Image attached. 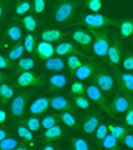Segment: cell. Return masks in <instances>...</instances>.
<instances>
[{"label":"cell","instance_id":"obj_6","mask_svg":"<svg viewBox=\"0 0 133 150\" xmlns=\"http://www.w3.org/2000/svg\"><path fill=\"white\" fill-rule=\"evenodd\" d=\"M47 79L44 76H39L33 71H26L18 73L16 77V85L22 88H28V87H42L45 86Z\"/></svg>","mask_w":133,"mask_h":150},{"label":"cell","instance_id":"obj_40","mask_svg":"<svg viewBox=\"0 0 133 150\" xmlns=\"http://www.w3.org/2000/svg\"><path fill=\"white\" fill-rule=\"evenodd\" d=\"M26 126L32 132H37L42 126V123H41V120L37 117V115L30 116L26 119Z\"/></svg>","mask_w":133,"mask_h":150},{"label":"cell","instance_id":"obj_25","mask_svg":"<svg viewBox=\"0 0 133 150\" xmlns=\"http://www.w3.org/2000/svg\"><path fill=\"white\" fill-rule=\"evenodd\" d=\"M24 52H25L24 44H23V40H21V41H19V42H14V45L9 49L7 57L9 58L10 61L15 62V61H18L19 59L22 58Z\"/></svg>","mask_w":133,"mask_h":150},{"label":"cell","instance_id":"obj_15","mask_svg":"<svg viewBox=\"0 0 133 150\" xmlns=\"http://www.w3.org/2000/svg\"><path fill=\"white\" fill-rule=\"evenodd\" d=\"M73 41L82 47H88L93 44V33L92 30H86L83 28H76L71 33Z\"/></svg>","mask_w":133,"mask_h":150},{"label":"cell","instance_id":"obj_45","mask_svg":"<svg viewBox=\"0 0 133 150\" xmlns=\"http://www.w3.org/2000/svg\"><path fill=\"white\" fill-rule=\"evenodd\" d=\"M122 68L123 70L133 72V53H128L124 59L122 60Z\"/></svg>","mask_w":133,"mask_h":150},{"label":"cell","instance_id":"obj_34","mask_svg":"<svg viewBox=\"0 0 133 150\" xmlns=\"http://www.w3.org/2000/svg\"><path fill=\"white\" fill-rule=\"evenodd\" d=\"M16 133H18V135H19L20 138H22L24 142H27V143H33V140H34L33 132L31 131L27 126L19 125L18 128H16Z\"/></svg>","mask_w":133,"mask_h":150},{"label":"cell","instance_id":"obj_32","mask_svg":"<svg viewBox=\"0 0 133 150\" xmlns=\"http://www.w3.org/2000/svg\"><path fill=\"white\" fill-rule=\"evenodd\" d=\"M72 101L75 107L82 110H87L91 108V100L87 98V96L84 95H72Z\"/></svg>","mask_w":133,"mask_h":150},{"label":"cell","instance_id":"obj_51","mask_svg":"<svg viewBox=\"0 0 133 150\" xmlns=\"http://www.w3.org/2000/svg\"><path fill=\"white\" fill-rule=\"evenodd\" d=\"M8 136H9V133H8L7 129L0 127V142H1L2 139L6 138V137H8Z\"/></svg>","mask_w":133,"mask_h":150},{"label":"cell","instance_id":"obj_18","mask_svg":"<svg viewBox=\"0 0 133 150\" xmlns=\"http://www.w3.org/2000/svg\"><path fill=\"white\" fill-rule=\"evenodd\" d=\"M35 52H36L37 57L41 60L45 61L47 59L51 58V57H53V54H55V46L51 42L42 40L37 42L36 48H35Z\"/></svg>","mask_w":133,"mask_h":150},{"label":"cell","instance_id":"obj_2","mask_svg":"<svg viewBox=\"0 0 133 150\" xmlns=\"http://www.w3.org/2000/svg\"><path fill=\"white\" fill-rule=\"evenodd\" d=\"M78 23L90 30H99L111 25H116L118 22L108 15L100 14L98 12H91L81 15Z\"/></svg>","mask_w":133,"mask_h":150},{"label":"cell","instance_id":"obj_33","mask_svg":"<svg viewBox=\"0 0 133 150\" xmlns=\"http://www.w3.org/2000/svg\"><path fill=\"white\" fill-rule=\"evenodd\" d=\"M23 44H24V49H25V52L26 53H33L35 52V48H36V45H37V41H36V38L32 33H28L24 36L23 38Z\"/></svg>","mask_w":133,"mask_h":150},{"label":"cell","instance_id":"obj_16","mask_svg":"<svg viewBox=\"0 0 133 150\" xmlns=\"http://www.w3.org/2000/svg\"><path fill=\"white\" fill-rule=\"evenodd\" d=\"M4 38L12 42H19L23 40V27L18 23H11L9 24L4 33Z\"/></svg>","mask_w":133,"mask_h":150},{"label":"cell","instance_id":"obj_36","mask_svg":"<svg viewBox=\"0 0 133 150\" xmlns=\"http://www.w3.org/2000/svg\"><path fill=\"white\" fill-rule=\"evenodd\" d=\"M108 131L109 134H111L112 136H115L117 139H119L121 142V139L123 138V136L128 133V129L123 126H119L117 124H109L108 125Z\"/></svg>","mask_w":133,"mask_h":150},{"label":"cell","instance_id":"obj_26","mask_svg":"<svg viewBox=\"0 0 133 150\" xmlns=\"http://www.w3.org/2000/svg\"><path fill=\"white\" fill-rule=\"evenodd\" d=\"M20 24L24 27L27 32H34L38 26V21L34 14H25L23 16H20Z\"/></svg>","mask_w":133,"mask_h":150},{"label":"cell","instance_id":"obj_30","mask_svg":"<svg viewBox=\"0 0 133 150\" xmlns=\"http://www.w3.org/2000/svg\"><path fill=\"white\" fill-rule=\"evenodd\" d=\"M32 10V4L28 0H18L13 8V12L16 16H23L28 14V12Z\"/></svg>","mask_w":133,"mask_h":150},{"label":"cell","instance_id":"obj_52","mask_svg":"<svg viewBox=\"0 0 133 150\" xmlns=\"http://www.w3.org/2000/svg\"><path fill=\"white\" fill-rule=\"evenodd\" d=\"M42 149H44V150H55L56 148H55V146H53V145L45 144V145H43L42 146Z\"/></svg>","mask_w":133,"mask_h":150},{"label":"cell","instance_id":"obj_27","mask_svg":"<svg viewBox=\"0 0 133 150\" xmlns=\"http://www.w3.org/2000/svg\"><path fill=\"white\" fill-rule=\"evenodd\" d=\"M35 69V60L33 58H21L18 60L15 64V73H21V72L33 71Z\"/></svg>","mask_w":133,"mask_h":150},{"label":"cell","instance_id":"obj_14","mask_svg":"<svg viewBox=\"0 0 133 150\" xmlns=\"http://www.w3.org/2000/svg\"><path fill=\"white\" fill-rule=\"evenodd\" d=\"M50 108L55 111H73L75 110V105L73 103V101H71L70 99L63 97V96H53L50 98Z\"/></svg>","mask_w":133,"mask_h":150},{"label":"cell","instance_id":"obj_19","mask_svg":"<svg viewBox=\"0 0 133 150\" xmlns=\"http://www.w3.org/2000/svg\"><path fill=\"white\" fill-rule=\"evenodd\" d=\"M65 36V33L61 30L58 28H47V30H43L39 34L41 39L44 41H48V42H56L62 39Z\"/></svg>","mask_w":133,"mask_h":150},{"label":"cell","instance_id":"obj_11","mask_svg":"<svg viewBox=\"0 0 133 150\" xmlns=\"http://www.w3.org/2000/svg\"><path fill=\"white\" fill-rule=\"evenodd\" d=\"M122 52H123V49L120 41L118 39H115L114 42L109 46L108 52H107L106 59L108 60V63L112 67L118 65L122 60Z\"/></svg>","mask_w":133,"mask_h":150},{"label":"cell","instance_id":"obj_29","mask_svg":"<svg viewBox=\"0 0 133 150\" xmlns=\"http://www.w3.org/2000/svg\"><path fill=\"white\" fill-rule=\"evenodd\" d=\"M83 63L79 54L73 53L70 56H67V60H65V67L68 69V71L71 73V76H74V72L81 67V64Z\"/></svg>","mask_w":133,"mask_h":150},{"label":"cell","instance_id":"obj_49","mask_svg":"<svg viewBox=\"0 0 133 150\" xmlns=\"http://www.w3.org/2000/svg\"><path fill=\"white\" fill-rule=\"evenodd\" d=\"M7 121V112L4 109H0V125L6 123Z\"/></svg>","mask_w":133,"mask_h":150},{"label":"cell","instance_id":"obj_12","mask_svg":"<svg viewBox=\"0 0 133 150\" xmlns=\"http://www.w3.org/2000/svg\"><path fill=\"white\" fill-rule=\"evenodd\" d=\"M50 108V98L43 96L36 98L34 101L30 105L28 112L31 115H42L48 111Z\"/></svg>","mask_w":133,"mask_h":150},{"label":"cell","instance_id":"obj_46","mask_svg":"<svg viewBox=\"0 0 133 150\" xmlns=\"http://www.w3.org/2000/svg\"><path fill=\"white\" fill-rule=\"evenodd\" d=\"M13 68V62L9 60V58L0 53V70L6 71V70H11Z\"/></svg>","mask_w":133,"mask_h":150},{"label":"cell","instance_id":"obj_23","mask_svg":"<svg viewBox=\"0 0 133 150\" xmlns=\"http://www.w3.org/2000/svg\"><path fill=\"white\" fill-rule=\"evenodd\" d=\"M62 136H63V129H62L60 125L56 124V125H53V127L45 129L44 134H43V138H44V142L50 143V142H53V140L60 139Z\"/></svg>","mask_w":133,"mask_h":150},{"label":"cell","instance_id":"obj_1","mask_svg":"<svg viewBox=\"0 0 133 150\" xmlns=\"http://www.w3.org/2000/svg\"><path fill=\"white\" fill-rule=\"evenodd\" d=\"M80 7V0H57L51 7V19L56 24H65L72 19Z\"/></svg>","mask_w":133,"mask_h":150},{"label":"cell","instance_id":"obj_24","mask_svg":"<svg viewBox=\"0 0 133 150\" xmlns=\"http://www.w3.org/2000/svg\"><path fill=\"white\" fill-rule=\"evenodd\" d=\"M59 120L65 124L67 127L71 128V129H76L79 127V122L76 120L75 115L73 111H61L59 114Z\"/></svg>","mask_w":133,"mask_h":150},{"label":"cell","instance_id":"obj_43","mask_svg":"<svg viewBox=\"0 0 133 150\" xmlns=\"http://www.w3.org/2000/svg\"><path fill=\"white\" fill-rule=\"evenodd\" d=\"M85 87L84 83L82 81H75L71 84V94L72 95H84L85 93Z\"/></svg>","mask_w":133,"mask_h":150},{"label":"cell","instance_id":"obj_5","mask_svg":"<svg viewBox=\"0 0 133 150\" xmlns=\"http://www.w3.org/2000/svg\"><path fill=\"white\" fill-rule=\"evenodd\" d=\"M85 95L91 101L95 102L96 105H99L102 110H104L107 113H111L110 103L108 102V99L106 97V94L102 89H99L95 84H90L85 87Z\"/></svg>","mask_w":133,"mask_h":150},{"label":"cell","instance_id":"obj_13","mask_svg":"<svg viewBox=\"0 0 133 150\" xmlns=\"http://www.w3.org/2000/svg\"><path fill=\"white\" fill-rule=\"evenodd\" d=\"M130 105V95H116L114 96L112 100L110 102V110L115 114H123L126 113L127 109L129 108Z\"/></svg>","mask_w":133,"mask_h":150},{"label":"cell","instance_id":"obj_9","mask_svg":"<svg viewBox=\"0 0 133 150\" xmlns=\"http://www.w3.org/2000/svg\"><path fill=\"white\" fill-rule=\"evenodd\" d=\"M69 82H70L69 75L59 72V73L50 75L46 81L45 86H47L48 91H59V90L65 89V87L68 86Z\"/></svg>","mask_w":133,"mask_h":150},{"label":"cell","instance_id":"obj_31","mask_svg":"<svg viewBox=\"0 0 133 150\" xmlns=\"http://www.w3.org/2000/svg\"><path fill=\"white\" fill-rule=\"evenodd\" d=\"M119 142L120 140L116 138L115 136H112L111 134H108L99 144H100L102 148H104V149L118 150L120 149V143Z\"/></svg>","mask_w":133,"mask_h":150},{"label":"cell","instance_id":"obj_21","mask_svg":"<svg viewBox=\"0 0 133 150\" xmlns=\"http://www.w3.org/2000/svg\"><path fill=\"white\" fill-rule=\"evenodd\" d=\"M99 125V117L96 114H90V115H86L83 119V122H82V131L87 134V135H91L93 134L95 129L97 128V126Z\"/></svg>","mask_w":133,"mask_h":150},{"label":"cell","instance_id":"obj_47","mask_svg":"<svg viewBox=\"0 0 133 150\" xmlns=\"http://www.w3.org/2000/svg\"><path fill=\"white\" fill-rule=\"evenodd\" d=\"M8 7H9V0H0V23L2 22V20L7 14Z\"/></svg>","mask_w":133,"mask_h":150},{"label":"cell","instance_id":"obj_3","mask_svg":"<svg viewBox=\"0 0 133 150\" xmlns=\"http://www.w3.org/2000/svg\"><path fill=\"white\" fill-rule=\"evenodd\" d=\"M32 95H33V91L23 90L12 98L11 105H10V115L13 120H19L24 115L28 101L32 98Z\"/></svg>","mask_w":133,"mask_h":150},{"label":"cell","instance_id":"obj_35","mask_svg":"<svg viewBox=\"0 0 133 150\" xmlns=\"http://www.w3.org/2000/svg\"><path fill=\"white\" fill-rule=\"evenodd\" d=\"M71 149L73 150H88L91 149L90 144L82 137H72L71 138Z\"/></svg>","mask_w":133,"mask_h":150},{"label":"cell","instance_id":"obj_38","mask_svg":"<svg viewBox=\"0 0 133 150\" xmlns=\"http://www.w3.org/2000/svg\"><path fill=\"white\" fill-rule=\"evenodd\" d=\"M109 134V131H108V125L106 124H99L97 128L94 132V139H95L96 143H100L107 135Z\"/></svg>","mask_w":133,"mask_h":150},{"label":"cell","instance_id":"obj_37","mask_svg":"<svg viewBox=\"0 0 133 150\" xmlns=\"http://www.w3.org/2000/svg\"><path fill=\"white\" fill-rule=\"evenodd\" d=\"M18 146H19V142L11 136H8L0 142V150H13L16 149Z\"/></svg>","mask_w":133,"mask_h":150},{"label":"cell","instance_id":"obj_44","mask_svg":"<svg viewBox=\"0 0 133 150\" xmlns=\"http://www.w3.org/2000/svg\"><path fill=\"white\" fill-rule=\"evenodd\" d=\"M32 9L35 14H42L46 10V0H33Z\"/></svg>","mask_w":133,"mask_h":150},{"label":"cell","instance_id":"obj_20","mask_svg":"<svg viewBox=\"0 0 133 150\" xmlns=\"http://www.w3.org/2000/svg\"><path fill=\"white\" fill-rule=\"evenodd\" d=\"M55 53H56L57 56L65 57V56L73 54V53L79 54L80 51H79V49L76 48V46L74 45L73 42L63 41V42H60L59 45H57L55 47Z\"/></svg>","mask_w":133,"mask_h":150},{"label":"cell","instance_id":"obj_7","mask_svg":"<svg viewBox=\"0 0 133 150\" xmlns=\"http://www.w3.org/2000/svg\"><path fill=\"white\" fill-rule=\"evenodd\" d=\"M93 84H95L105 94H111L116 86L115 76L106 71H97L93 75Z\"/></svg>","mask_w":133,"mask_h":150},{"label":"cell","instance_id":"obj_28","mask_svg":"<svg viewBox=\"0 0 133 150\" xmlns=\"http://www.w3.org/2000/svg\"><path fill=\"white\" fill-rule=\"evenodd\" d=\"M118 32L120 37H131L133 35V19H127L121 22H118Z\"/></svg>","mask_w":133,"mask_h":150},{"label":"cell","instance_id":"obj_39","mask_svg":"<svg viewBox=\"0 0 133 150\" xmlns=\"http://www.w3.org/2000/svg\"><path fill=\"white\" fill-rule=\"evenodd\" d=\"M58 119H59V116H56V115H53V114H47V115H45L42 120H41L42 127L45 128V129H47V128H49V127H53V125L57 124Z\"/></svg>","mask_w":133,"mask_h":150},{"label":"cell","instance_id":"obj_4","mask_svg":"<svg viewBox=\"0 0 133 150\" xmlns=\"http://www.w3.org/2000/svg\"><path fill=\"white\" fill-rule=\"evenodd\" d=\"M93 33V53L95 54L97 58L100 59H106L108 49L110 46V41H109V36L107 34V32L104 30H92Z\"/></svg>","mask_w":133,"mask_h":150},{"label":"cell","instance_id":"obj_53","mask_svg":"<svg viewBox=\"0 0 133 150\" xmlns=\"http://www.w3.org/2000/svg\"><path fill=\"white\" fill-rule=\"evenodd\" d=\"M30 149L28 146H25V145H19V146L16 147V150H27Z\"/></svg>","mask_w":133,"mask_h":150},{"label":"cell","instance_id":"obj_42","mask_svg":"<svg viewBox=\"0 0 133 150\" xmlns=\"http://www.w3.org/2000/svg\"><path fill=\"white\" fill-rule=\"evenodd\" d=\"M124 123L128 127H133V97L130 96V105L126 111L124 116Z\"/></svg>","mask_w":133,"mask_h":150},{"label":"cell","instance_id":"obj_22","mask_svg":"<svg viewBox=\"0 0 133 150\" xmlns=\"http://www.w3.org/2000/svg\"><path fill=\"white\" fill-rule=\"evenodd\" d=\"M14 97V87L9 82H4L0 84V103L6 105L7 102L12 100Z\"/></svg>","mask_w":133,"mask_h":150},{"label":"cell","instance_id":"obj_50","mask_svg":"<svg viewBox=\"0 0 133 150\" xmlns=\"http://www.w3.org/2000/svg\"><path fill=\"white\" fill-rule=\"evenodd\" d=\"M4 82H9V76L6 73H4L2 70H0V84Z\"/></svg>","mask_w":133,"mask_h":150},{"label":"cell","instance_id":"obj_41","mask_svg":"<svg viewBox=\"0 0 133 150\" xmlns=\"http://www.w3.org/2000/svg\"><path fill=\"white\" fill-rule=\"evenodd\" d=\"M85 7L91 12H99L103 9V2L102 0H86Z\"/></svg>","mask_w":133,"mask_h":150},{"label":"cell","instance_id":"obj_48","mask_svg":"<svg viewBox=\"0 0 133 150\" xmlns=\"http://www.w3.org/2000/svg\"><path fill=\"white\" fill-rule=\"evenodd\" d=\"M122 144L126 147L133 149V134L132 133H127L126 135L123 136V138L121 139Z\"/></svg>","mask_w":133,"mask_h":150},{"label":"cell","instance_id":"obj_8","mask_svg":"<svg viewBox=\"0 0 133 150\" xmlns=\"http://www.w3.org/2000/svg\"><path fill=\"white\" fill-rule=\"evenodd\" d=\"M115 81L120 91L123 94H133V73L132 72H115Z\"/></svg>","mask_w":133,"mask_h":150},{"label":"cell","instance_id":"obj_17","mask_svg":"<svg viewBox=\"0 0 133 150\" xmlns=\"http://www.w3.org/2000/svg\"><path fill=\"white\" fill-rule=\"evenodd\" d=\"M43 68L45 69L46 71L53 72V73L63 72L65 70V60L60 56L51 57L49 59L45 60Z\"/></svg>","mask_w":133,"mask_h":150},{"label":"cell","instance_id":"obj_10","mask_svg":"<svg viewBox=\"0 0 133 150\" xmlns=\"http://www.w3.org/2000/svg\"><path fill=\"white\" fill-rule=\"evenodd\" d=\"M98 71V64L93 61H86L81 64V67L75 72H74V76L76 79L79 81H87L92 79L93 75Z\"/></svg>","mask_w":133,"mask_h":150}]
</instances>
